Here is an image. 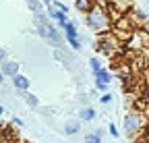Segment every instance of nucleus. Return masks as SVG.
<instances>
[{"label":"nucleus","mask_w":149,"mask_h":143,"mask_svg":"<svg viewBox=\"0 0 149 143\" xmlns=\"http://www.w3.org/2000/svg\"><path fill=\"white\" fill-rule=\"evenodd\" d=\"M85 23L91 31H95L97 35H104V33H110L112 31V19H110V13H108V6H102L95 2L87 15H85Z\"/></svg>","instance_id":"nucleus-1"},{"label":"nucleus","mask_w":149,"mask_h":143,"mask_svg":"<svg viewBox=\"0 0 149 143\" xmlns=\"http://www.w3.org/2000/svg\"><path fill=\"white\" fill-rule=\"evenodd\" d=\"M149 124V116H145L143 112H139V110H130V112H126L124 114V120H122V127H124V133H126V137L128 139H133V141H137L143 133H145V127Z\"/></svg>","instance_id":"nucleus-2"},{"label":"nucleus","mask_w":149,"mask_h":143,"mask_svg":"<svg viewBox=\"0 0 149 143\" xmlns=\"http://www.w3.org/2000/svg\"><path fill=\"white\" fill-rule=\"evenodd\" d=\"M33 23H35V27H37L40 38H44L46 42H50L56 50L62 48V35H60V31L50 23V19H48L44 13H42V15H33Z\"/></svg>","instance_id":"nucleus-3"},{"label":"nucleus","mask_w":149,"mask_h":143,"mask_svg":"<svg viewBox=\"0 0 149 143\" xmlns=\"http://www.w3.org/2000/svg\"><path fill=\"white\" fill-rule=\"evenodd\" d=\"M120 46H122V42H120L112 31H110V33H104V35H100V38H97V50L104 52V54H108V56H114Z\"/></svg>","instance_id":"nucleus-4"},{"label":"nucleus","mask_w":149,"mask_h":143,"mask_svg":"<svg viewBox=\"0 0 149 143\" xmlns=\"http://www.w3.org/2000/svg\"><path fill=\"white\" fill-rule=\"evenodd\" d=\"M64 38H66V42H68V46L72 48V50H81V38H79V31H77V25H74L72 21H68L64 27Z\"/></svg>","instance_id":"nucleus-5"},{"label":"nucleus","mask_w":149,"mask_h":143,"mask_svg":"<svg viewBox=\"0 0 149 143\" xmlns=\"http://www.w3.org/2000/svg\"><path fill=\"white\" fill-rule=\"evenodd\" d=\"M46 17H48V19H52V21H56V23H58L60 25V29L68 23V15H62L60 10H56L54 6H48V10H46Z\"/></svg>","instance_id":"nucleus-6"},{"label":"nucleus","mask_w":149,"mask_h":143,"mask_svg":"<svg viewBox=\"0 0 149 143\" xmlns=\"http://www.w3.org/2000/svg\"><path fill=\"white\" fill-rule=\"evenodd\" d=\"M2 75L4 77H15V75H19V62L17 60H4L2 62Z\"/></svg>","instance_id":"nucleus-7"},{"label":"nucleus","mask_w":149,"mask_h":143,"mask_svg":"<svg viewBox=\"0 0 149 143\" xmlns=\"http://www.w3.org/2000/svg\"><path fill=\"white\" fill-rule=\"evenodd\" d=\"M13 87L25 93V91H29V79H27L25 75L19 73V75H15V77H13Z\"/></svg>","instance_id":"nucleus-8"},{"label":"nucleus","mask_w":149,"mask_h":143,"mask_svg":"<svg viewBox=\"0 0 149 143\" xmlns=\"http://www.w3.org/2000/svg\"><path fill=\"white\" fill-rule=\"evenodd\" d=\"M62 131H64V135H77V133L81 131V120H79V118H70V120H66Z\"/></svg>","instance_id":"nucleus-9"},{"label":"nucleus","mask_w":149,"mask_h":143,"mask_svg":"<svg viewBox=\"0 0 149 143\" xmlns=\"http://www.w3.org/2000/svg\"><path fill=\"white\" fill-rule=\"evenodd\" d=\"M97 112L91 108V106H83V108L79 110V120L81 122H91V120H95Z\"/></svg>","instance_id":"nucleus-10"},{"label":"nucleus","mask_w":149,"mask_h":143,"mask_svg":"<svg viewBox=\"0 0 149 143\" xmlns=\"http://www.w3.org/2000/svg\"><path fill=\"white\" fill-rule=\"evenodd\" d=\"M93 6H95V0H74V8H77V13L87 15Z\"/></svg>","instance_id":"nucleus-11"},{"label":"nucleus","mask_w":149,"mask_h":143,"mask_svg":"<svg viewBox=\"0 0 149 143\" xmlns=\"http://www.w3.org/2000/svg\"><path fill=\"white\" fill-rule=\"evenodd\" d=\"M102 137H104V131L102 129H95L93 133H87L85 135V143H102Z\"/></svg>","instance_id":"nucleus-12"},{"label":"nucleus","mask_w":149,"mask_h":143,"mask_svg":"<svg viewBox=\"0 0 149 143\" xmlns=\"http://www.w3.org/2000/svg\"><path fill=\"white\" fill-rule=\"evenodd\" d=\"M95 81L110 85V83H112V75H110V70H108V68H102L100 73H95Z\"/></svg>","instance_id":"nucleus-13"},{"label":"nucleus","mask_w":149,"mask_h":143,"mask_svg":"<svg viewBox=\"0 0 149 143\" xmlns=\"http://www.w3.org/2000/svg\"><path fill=\"white\" fill-rule=\"evenodd\" d=\"M25 2H27V6H29V10H31L33 15H42L44 4L40 2V0H25Z\"/></svg>","instance_id":"nucleus-14"},{"label":"nucleus","mask_w":149,"mask_h":143,"mask_svg":"<svg viewBox=\"0 0 149 143\" xmlns=\"http://www.w3.org/2000/svg\"><path fill=\"white\" fill-rule=\"evenodd\" d=\"M23 100H25L27 106H31V108H37V106H40V100H37V96H33V93H29V91L23 93Z\"/></svg>","instance_id":"nucleus-15"},{"label":"nucleus","mask_w":149,"mask_h":143,"mask_svg":"<svg viewBox=\"0 0 149 143\" xmlns=\"http://www.w3.org/2000/svg\"><path fill=\"white\" fill-rule=\"evenodd\" d=\"M89 68H91V73L95 75V73H100V70H102L104 66H102L100 58H91V60H89Z\"/></svg>","instance_id":"nucleus-16"},{"label":"nucleus","mask_w":149,"mask_h":143,"mask_svg":"<svg viewBox=\"0 0 149 143\" xmlns=\"http://www.w3.org/2000/svg\"><path fill=\"white\" fill-rule=\"evenodd\" d=\"M52 6H54L56 10H60L62 15H68V6L62 4V2H58V0H52Z\"/></svg>","instance_id":"nucleus-17"},{"label":"nucleus","mask_w":149,"mask_h":143,"mask_svg":"<svg viewBox=\"0 0 149 143\" xmlns=\"http://www.w3.org/2000/svg\"><path fill=\"white\" fill-rule=\"evenodd\" d=\"M108 131H110V135L114 137V139L118 137V129H116V124H114V122H110V124H108Z\"/></svg>","instance_id":"nucleus-18"},{"label":"nucleus","mask_w":149,"mask_h":143,"mask_svg":"<svg viewBox=\"0 0 149 143\" xmlns=\"http://www.w3.org/2000/svg\"><path fill=\"white\" fill-rule=\"evenodd\" d=\"M100 102H102V104H110V102H112V93H110V91H108V93H102V96H100Z\"/></svg>","instance_id":"nucleus-19"},{"label":"nucleus","mask_w":149,"mask_h":143,"mask_svg":"<svg viewBox=\"0 0 149 143\" xmlns=\"http://www.w3.org/2000/svg\"><path fill=\"white\" fill-rule=\"evenodd\" d=\"M108 87H110V85H106V83H100V81H95V89H97V91H104V93H108Z\"/></svg>","instance_id":"nucleus-20"},{"label":"nucleus","mask_w":149,"mask_h":143,"mask_svg":"<svg viewBox=\"0 0 149 143\" xmlns=\"http://www.w3.org/2000/svg\"><path fill=\"white\" fill-rule=\"evenodd\" d=\"M10 122L15 124V127H23V120L19 118V116H13V120H10Z\"/></svg>","instance_id":"nucleus-21"},{"label":"nucleus","mask_w":149,"mask_h":143,"mask_svg":"<svg viewBox=\"0 0 149 143\" xmlns=\"http://www.w3.org/2000/svg\"><path fill=\"white\" fill-rule=\"evenodd\" d=\"M4 60H6V50H4V48H0V64H2Z\"/></svg>","instance_id":"nucleus-22"},{"label":"nucleus","mask_w":149,"mask_h":143,"mask_svg":"<svg viewBox=\"0 0 149 143\" xmlns=\"http://www.w3.org/2000/svg\"><path fill=\"white\" fill-rule=\"evenodd\" d=\"M40 2H42L44 6H52V0H40Z\"/></svg>","instance_id":"nucleus-23"},{"label":"nucleus","mask_w":149,"mask_h":143,"mask_svg":"<svg viewBox=\"0 0 149 143\" xmlns=\"http://www.w3.org/2000/svg\"><path fill=\"white\" fill-rule=\"evenodd\" d=\"M0 83H4V75H2V70H0Z\"/></svg>","instance_id":"nucleus-24"},{"label":"nucleus","mask_w":149,"mask_h":143,"mask_svg":"<svg viewBox=\"0 0 149 143\" xmlns=\"http://www.w3.org/2000/svg\"><path fill=\"white\" fill-rule=\"evenodd\" d=\"M133 143H147V141H143V139H137V141H133Z\"/></svg>","instance_id":"nucleus-25"},{"label":"nucleus","mask_w":149,"mask_h":143,"mask_svg":"<svg viewBox=\"0 0 149 143\" xmlns=\"http://www.w3.org/2000/svg\"><path fill=\"white\" fill-rule=\"evenodd\" d=\"M95 2H97V4H102V6H106V4H104V0H95Z\"/></svg>","instance_id":"nucleus-26"},{"label":"nucleus","mask_w":149,"mask_h":143,"mask_svg":"<svg viewBox=\"0 0 149 143\" xmlns=\"http://www.w3.org/2000/svg\"><path fill=\"white\" fill-rule=\"evenodd\" d=\"M4 114V108H2V106H0V116H2Z\"/></svg>","instance_id":"nucleus-27"},{"label":"nucleus","mask_w":149,"mask_h":143,"mask_svg":"<svg viewBox=\"0 0 149 143\" xmlns=\"http://www.w3.org/2000/svg\"><path fill=\"white\" fill-rule=\"evenodd\" d=\"M147 60H149V50H147Z\"/></svg>","instance_id":"nucleus-28"}]
</instances>
